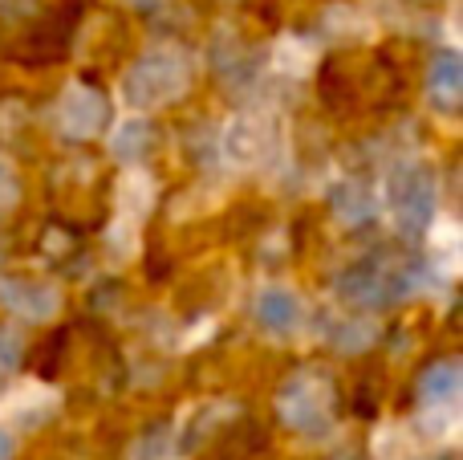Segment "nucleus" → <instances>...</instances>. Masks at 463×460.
<instances>
[{
  "label": "nucleus",
  "instance_id": "f257e3e1",
  "mask_svg": "<svg viewBox=\"0 0 463 460\" xmlns=\"http://www.w3.org/2000/svg\"><path fill=\"white\" fill-rule=\"evenodd\" d=\"M192 90V62L179 45H155L122 78V98L135 110H159Z\"/></svg>",
  "mask_w": 463,
  "mask_h": 460
},
{
  "label": "nucleus",
  "instance_id": "f03ea898",
  "mask_svg": "<svg viewBox=\"0 0 463 460\" xmlns=\"http://www.w3.org/2000/svg\"><path fill=\"white\" fill-rule=\"evenodd\" d=\"M415 290V273H411L407 261H391V257H370L358 261L354 269H345L337 277V293H342L350 306H391V302L407 298Z\"/></svg>",
  "mask_w": 463,
  "mask_h": 460
},
{
  "label": "nucleus",
  "instance_id": "7ed1b4c3",
  "mask_svg": "<svg viewBox=\"0 0 463 460\" xmlns=\"http://www.w3.org/2000/svg\"><path fill=\"white\" fill-rule=\"evenodd\" d=\"M386 208L402 236L427 233L435 220V171L423 163H399L386 179Z\"/></svg>",
  "mask_w": 463,
  "mask_h": 460
},
{
  "label": "nucleus",
  "instance_id": "20e7f679",
  "mask_svg": "<svg viewBox=\"0 0 463 460\" xmlns=\"http://www.w3.org/2000/svg\"><path fill=\"white\" fill-rule=\"evenodd\" d=\"M277 407L288 428L305 432V436H317V432H326L334 424V388L317 371H297L280 388Z\"/></svg>",
  "mask_w": 463,
  "mask_h": 460
},
{
  "label": "nucleus",
  "instance_id": "39448f33",
  "mask_svg": "<svg viewBox=\"0 0 463 460\" xmlns=\"http://www.w3.org/2000/svg\"><path fill=\"white\" fill-rule=\"evenodd\" d=\"M272 143H277V130H272V122L264 119V114H236V119L224 127V139H220V147H224V159L232 168H260L264 159L272 155Z\"/></svg>",
  "mask_w": 463,
  "mask_h": 460
},
{
  "label": "nucleus",
  "instance_id": "423d86ee",
  "mask_svg": "<svg viewBox=\"0 0 463 460\" xmlns=\"http://www.w3.org/2000/svg\"><path fill=\"white\" fill-rule=\"evenodd\" d=\"M106 119H110V102H106L98 90L90 86H65L61 102H57V127L70 139H98L106 130Z\"/></svg>",
  "mask_w": 463,
  "mask_h": 460
},
{
  "label": "nucleus",
  "instance_id": "0eeeda50",
  "mask_svg": "<svg viewBox=\"0 0 463 460\" xmlns=\"http://www.w3.org/2000/svg\"><path fill=\"white\" fill-rule=\"evenodd\" d=\"M0 306L24 322H49L61 310V290L37 277H0Z\"/></svg>",
  "mask_w": 463,
  "mask_h": 460
},
{
  "label": "nucleus",
  "instance_id": "6e6552de",
  "mask_svg": "<svg viewBox=\"0 0 463 460\" xmlns=\"http://www.w3.org/2000/svg\"><path fill=\"white\" fill-rule=\"evenodd\" d=\"M459 391H463V371L456 359H443V363H431L419 379V396H423V407L431 412V420L456 424L459 416Z\"/></svg>",
  "mask_w": 463,
  "mask_h": 460
},
{
  "label": "nucleus",
  "instance_id": "1a4fd4ad",
  "mask_svg": "<svg viewBox=\"0 0 463 460\" xmlns=\"http://www.w3.org/2000/svg\"><path fill=\"white\" fill-rule=\"evenodd\" d=\"M301 314H305V306L288 285H264L256 293V322L269 334H293L301 326Z\"/></svg>",
  "mask_w": 463,
  "mask_h": 460
},
{
  "label": "nucleus",
  "instance_id": "9d476101",
  "mask_svg": "<svg viewBox=\"0 0 463 460\" xmlns=\"http://www.w3.org/2000/svg\"><path fill=\"white\" fill-rule=\"evenodd\" d=\"M57 407V391L45 383H21L13 396L0 404V412L8 416V424H41L45 416H53Z\"/></svg>",
  "mask_w": 463,
  "mask_h": 460
},
{
  "label": "nucleus",
  "instance_id": "9b49d317",
  "mask_svg": "<svg viewBox=\"0 0 463 460\" xmlns=\"http://www.w3.org/2000/svg\"><path fill=\"white\" fill-rule=\"evenodd\" d=\"M114 204H118V220H130V225H138V220L151 212L155 204V179L146 176L143 168H127L118 179V187H114Z\"/></svg>",
  "mask_w": 463,
  "mask_h": 460
},
{
  "label": "nucleus",
  "instance_id": "f8f14e48",
  "mask_svg": "<svg viewBox=\"0 0 463 460\" xmlns=\"http://www.w3.org/2000/svg\"><path fill=\"white\" fill-rule=\"evenodd\" d=\"M427 90L431 98L443 106V110H456L459 94H463V57L443 49V53L431 57V70H427Z\"/></svg>",
  "mask_w": 463,
  "mask_h": 460
},
{
  "label": "nucleus",
  "instance_id": "ddd939ff",
  "mask_svg": "<svg viewBox=\"0 0 463 460\" xmlns=\"http://www.w3.org/2000/svg\"><path fill=\"white\" fill-rule=\"evenodd\" d=\"M151 147H155V130H151V122L138 119V114L122 119L118 127H114V135H110L114 159L130 163V168H135V163H143L146 155H151Z\"/></svg>",
  "mask_w": 463,
  "mask_h": 460
},
{
  "label": "nucleus",
  "instance_id": "4468645a",
  "mask_svg": "<svg viewBox=\"0 0 463 460\" xmlns=\"http://www.w3.org/2000/svg\"><path fill=\"white\" fill-rule=\"evenodd\" d=\"M329 208H334V216L342 220V225H362V220L374 216V192H370L366 184H358V179H342V184L329 192Z\"/></svg>",
  "mask_w": 463,
  "mask_h": 460
},
{
  "label": "nucleus",
  "instance_id": "2eb2a0df",
  "mask_svg": "<svg viewBox=\"0 0 463 460\" xmlns=\"http://www.w3.org/2000/svg\"><path fill=\"white\" fill-rule=\"evenodd\" d=\"M326 339L337 350H366L378 339V326L370 318H329Z\"/></svg>",
  "mask_w": 463,
  "mask_h": 460
},
{
  "label": "nucleus",
  "instance_id": "dca6fc26",
  "mask_svg": "<svg viewBox=\"0 0 463 460\" xmlns=\"http://www.w3.org/2000/svg\"><path fill=\"white\" fill-rule=\"evenodd\" d=\"M272 65H277L280 73H293V78H301V73H309V65H313V45H305L301 37L285 33V37L272 45Z\"/></svg>",
  "mask_w": 463,
  "mask_h": 460
},
{
  "label": "nucleus",
  "instance_id": "f3484780",
  "mask_svg": "<svg viewBox=\"0 0 463 460\" xmlns=\"http://www.w3.org/2000/svg\"><path fill=\"white\" fill-rule=\"evenodd\" d=\"M431 257H435V265H443L451 273L456 269V261H459V225L451 216H443V220H431Z\"/></svg>",
  "mask_w": 463,
  "mask_h": 460
},
{
  "label": "nucleus",
  "instance_id": "a211bd4d",
  "mask_svg": "<svg viewBox=\"0 0 463 460\" xmlns=\"http://www.w3.org/2000/svg\"><path fill=\"white\" fill-rule=\"evenodd\" d=\"M21 350H24L21 334L8 331V326H0V379H8V375H13V367L21 363Z\"/></svg>",
  "mask_w": 463,
  "mask_h": 460
},
{
  "label": "nucleus",
  "instance_id": "6ab92c4d",
  "mask_svg": "<svg viewBox=\"0 0 463 460\" xmlns=\"http://www.w3.org/2000/svg\"><path fill=\"white\" fill-rule=\"evenodd\" d=\"M16 176H13V168H8V159H0V208H8V204L16 200Z\"/></svg>",
  "mask_w": 463,
  "mask_h": 460
},
{
  "label": "nucleus",
  "instance_id": "aec40b11",
  "mask_svg": "<svg viewBox=\"0 0 463 460\" xmlns=\"http://www.w3.org/2000/svg\"><path fill=\"white\" fill-rule=\"evenodd\" d=\"M0 460H13V440H8V432H0Z\"/></svg>",
  "mask_w": 463,
  "mask_h": 460
},
{
  "label": "nucleus",
  "instance_id": "412c9836",
  "mask_svg": "<svg viewBox=\"0 0 463 460\" xmlns=\"http://www.w3.org/2000/svg\"><path fill=\"white\" fill-rule=\"evenodd\" d=\"M138 5H155V0H138Z\"/></svg>",
  "mask_w": 463,
  "mask_h": 460
}]
</instances>
